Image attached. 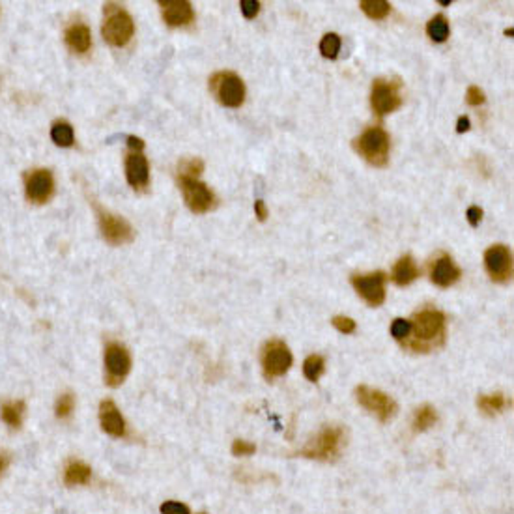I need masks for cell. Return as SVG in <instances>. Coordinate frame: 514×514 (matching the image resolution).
<instances>
[{"mask_svg": "<svg viewBox=\"0 0 514 514\" xmlns=\"http://www.w3.org/2000/svg\"><path fill=\"white\" fill-rule=\"evenodd\" d=\"M466 217L469 221V225L479 226L480 219H482V210H480L479 206H469L466 212Z\"/></svg>", "mask_w": 514, "mask_h": 514, "instance_id": "74e56055", "label": "cell"}, {"mask_svg": "<svg viewBox=\"0 0 514 514\" xmlns=\"http://www.w3.org/2000/svg\"><path fill=\"white\" fill-rule=\"evenodd\" d=\"M210 88L221 105L228 109H240L245 101V84L232 71H219L210 79Z\"/></svg>", "mask_w": 514, "mask_h": 514, "instance_id": "5b68a950", "label": "cell"}, {"mask_svg": "<svg viewBox=\"0 0 514 514\" xmlns=\"http://www.w3.org/2000/svg\"><path fill=\"white\" fill-rule=\"evenodd\" d=\"M125 176L133 189L144 191L150 184V164L143 151L130 150L125 158Z\"/></svg>", "mask_w": 514, "mask_h": 514, "instance_id": "9a60e30c", "label": "cell"}, {"mask_svg": "<svg viewBox=\"0 0 514 514\" xmlns=\"http://www.w3.org/2000/svg\"><path fill=\"white\" fill-rule=\"evenodd\" d=\"M202 171H204V163L197 158L184 159L178 167L180 178H199Z\"/></svg>", "mask_w": 514, "mask_h": 514, "instance_id": "f546056e", "label": "cell"}, {"mask_svg": "<svg viewBox=\"0 0 514 514\" xmlns=\"http://www.w3.org/2000/svg\"><path fill=\"white\" fill-rule=\"evenodd\" d=\"M370 105L378 117L382 118L385 114H391L402 105L400 97V84L397 81H387V79H376L372 82V92H370Z\"/></svg>", "mask_w": 514, "mask_h": 514, "instance_id": "52a82bcc", "label": "cell"}, {"mask_svg": "<svg viewBox=\"0 0 514 514\" xmlns=\"http://www.w3.org/2000/svg\"><path fill=\"white\" fill-rule=\"evenodd\" d=\"M341 36L335 34V32H329V34H326L322 38V41H320V53H322L326 58H336V55H339V51H341Z\"/></svg>", "mask_w": 514, "mask_h": 514, "instance_id": "f1b7e54d", "label": "cell"}, {"mask_svg": "<svg viewBox=\"0 0 514 514\" xmlns=\"http://www.w3.org/2000/svg\"><path fill=\"white\" fill-rule=\"evenodd\" d=\"M485 266L493 282H507L513 277V253L507 245H492L485 253Z\"/></svg>", "mask_w": 514, "mask_h": 514, "instance_id": "4fadbf2b", "label": "cell"}, {"mask_svg": "<svg viewBox=\"0 0 514 514\" xmlns=\"http://www.w3.org/2000/svg\"><path fill=\"white\" fill-rule=\"evenodd\" d=\"M200 514H206V513H200Z\"/></svg>", "mask_w": 514, "mask_h": 514, "instance_id": "ee69618b", "label": "cell"}, {"mask_svg": "<svg viewBox=\"0 0 514 514\" xmlns=\"http://www.w3.org/2000/svg\"><path fill=\"white\" fill-rule=\"evenodd\" d=\"M90 479V466H86L84 462H69L66 466V473H64V480L68 487H75V485H84Z\"/></svg>", "mask_w": 514, "mask_h": 514, "instance_id": "7402d4cb", "label": "cell"}, {"mask_svg": "<svg viewBox=\"0 0 514 514\" xmlns=\"http://www.w3.org/2000/svg\"><path fill=\"white\" fill-rule=\"evenodd\" d=\"M25 193H27V199L36 202V204L47 202L55 193V178H53L51 171L38 169V171H32L30 174H27Z\"/></svg>", "mask_w": 514, "mask_h": 514, "instance_id": "5bb4252c", "label": "cell"}, {"mask_svg": "<svg viewBox=\"0 0 514 514\" xmlns=\"http://www.w3.org/2000/svg\"><path fill=\"white\" fill-rule=\"evenodd\" d=\"M105 369H107V384L118 387L127 378L131 370L130 350L120 343H110L105 348Z\"/></svg>", "mask_w": 514, "mask_h": 514, "instance_id": "9c48e42d", "label": "cell"}, {"mask_svg": "<svg viewBox=\"0 0 514 514\" xmlns=\"http://www.w3.org/2000/svg\"><path fill=\"white\" fill-rule=\"evenodd\" d=\"M240 8L241 14L245 15V19H254L260 12V2L258 0H241Z\"/></svg>", "mask_w": 514, "mask_h": 514, "instance_id": "d590c367", "label": "cell"}, {"mask_svg": "<svg viewBox=\"0 0 514 514\" xmlns=\"http://www.w3.org/2000/svg\"><path fill=\"white\" fill-rule=\"evenodd\" d=\"M8 464H10V458H8V454H0V475L4 473V469L8 467Z\"/></svg>", "mask_w": 514, "mask_h": 514, "instance_id": "b9f144b4", "label": "cell"}, {"mask_svg": "<svg viewBox=\"0 0 514 514\" xmlns=\"http://www.w3.org/2000/svg\"><path fill=\"white\" fill-rule=\"evenodd\" d=\"M96 213H97V223H99V230H101V236L105 238L107 243L110 245H123V243H130L135 238L133 234V228L127 221L123 217H118L114 213L107 212L96 204Z\"/></svg>", "mask_w": 514, "mask_h": 514, "instance_id": "ba28073f", "label": "cell"}, {"mask_svg": "<svg viewBox=\"0 0 514 514\" xmlns=\"http://www.w3.org/2000/svg\"><path fill=\"white\" fill-rule=\"evenodd\" d=\"M101 34L105 41L112 47H123L135 34V23L123 8L118 4H105V21Z\"/></svg>", "mask_w": 514, "mask_h": 514, "instance_id": "7a4b0ae2", "label": "cell"}, {"mask_svg": "<svg viewBox=\"0 0 514 514\" xmlns=\"http://www.w3.org/2000/svg\"><path fill=\"white\" fill-rule=\"evenodd\" d=\"M477 404H479V410L482 413H487V415H495V413H500L503 411L507 406H511V400L503 397L501 393H495V395H480L479 400H477Z\"/></svg>", "mask_w": 514, "mask_h": 514, "instance_id": "603a6c76", "label": "cell"}, {"mask_svg": "<svg viewBox=\"0 0 514 514\" xmlns=\"http://www.w3.org/2000/svg\"><path fill=\"white\" fill-rule=\"evenodd\" d=\"M438 421V413L432 408L430 404L419 406L415 413H413V430L415 432H425L426 428H430L434 423Z\"/></svg>", "mask_w": 514, "mask_h": 514, "instance_id": "cb8c5ba5", "label": "cell"}, {"mask_svg": "<svg viewBox=\"0 0 514 514\" xmlns=\"http://www.w3.org/2000/svg\"><path fill=\"white\" fill-rule=\"evenodd\" d=\"M292 354L282 341L273 339L269 343L264 344L262 348V369H264V376L267 380H275V378L284 376L288 369L292 367Z\"/></svg>", "mask_w": 514, "mask_h": 514, "instance_id": "8992f818", "label": "cell"}, {"mask_svg": "<svg viewBox=\"0 0 514 514\" xmlns=\"http://www.w3.org/2000/svg\"><path fill=\"white\" fill-rule=\"evenodd\" d=\"M357 154L374 167H385L389 161V135L384 127L372 125L356 138Z\"/></svg>", "mask_w": 514, "mask_h": 514, "instance_id": "277c9868", "label": "cell"}, {"mask_svg": "<svg viewBox=\"0 0 514 514\" xmlns=\"http://www.w3.org/2000/svg\"><path fill=\"white\" fill-rule=\"evenodd\" d=\"M66 43L71 51L75 53H86L92 45V34H90V28L82 23H75L66 30Z\"/></svg>", "mask_w": 514, "mask_h": 514, "instance_id": "ffe728a7", "label": "cell"}, {"mask_svg": "<svg viewBox=\"0 0 514 514\" xmlns=\"http://www.w3.org/2000/svg\"><path fill=\"white\" fill-rule=\"evenodd\" d=\"M25 410L27 406L23 400H12V402H6L0 408V415L4 419L10 428H19L21 423H23V417H25Z\"/></svg>", "mask_w": 514, "mask_h": 514, "instance_id": "44dd1931", "label": "cell"}, {"mask_svg": "<svg viewBox=\"0 0 514 514\" xmlns=\"http://www.w3.org/2000/svg\"><path fill=\"white\" fill-rule=\"evenodd\" d=\"M411 326L410 320H404V318H395L393 323H391V335L395 336L397 341H406L410 336Z\"/></svg>", "mask_w": 514, "mask_h": 514, "instance_id": "1f68e13d", "label": "cell"}, {"mask_svg": "<svg viewBox=\"0 0 514 514\" xmlns=\"http://www.w3.org/2000/svg\"><path fill=\"white\" fill-rule=\"evenodd\" d=\"M439 4H441V6H449V4H451V0H439Z\"/></svg>", "mask_w": 514, "mask_h": 514, "instance_id": "7bdbcfd3", "label": "cell"}, {"mask_svg": "<svg viewBox=\"0 0 514 514\" xmlns=\"http://www.w3.org/2000/svg\"><path fill=\"white\" fill-rule=\"evenodd\" d=\"M256 447L254 443H249L245 439H236L232 443V454L236 456H249V454H254Z\"/></svg>", "mask_w": 514, "mask_h": 514, "instance_id": "e575fe53", "label": "cell"}, {"mask_svg": "<svg viewBox=\"0 0 514 514\" xmlns=\"http://www.w3.org/2000/svg\"><path fill=\"white\" fill-rule=\"evenodd\" d=\"M51 138L62 148H68L75 143V133L68 122H55L53 130H51Z\"/></svg>", "mask_w": 514, "mask_h": 514, "instance_id": "4316f807", "label": "cell"}, {"mask_svg": "<svg viewBox=\"0 0 514 514\" xmlns=\"http://www.w3.org/2000/svg\"><path fill=\"white\" fill-rule=\"evenodd\" d=\"M467 130H469V118L460 117L458 125H456V131H458V133H464V131H467Z\"/></svg>", "mask_w": 514, "mask_h": 514, "instance_id": "60d3db41", "label": "cell"}, {"mask_svg": "<svg viewBox=\"0 0 514 514\" xmlns=\"http://www.w3.org/2000/svg\"><path fill=\"white\" fill-rule=\"evenodd\" d=\"M356 397L357 402L363 406L365 410L374 413L382 423L389 421L397 413V402L389 395H385L384 391L372 389L369 385H359L356 389Z\"/></svg>", "mask_w": 514, "mask_h": 514, "instance_id": "30bf717a", "label": "cell"}, {"mask_svg": "<svg viewBox=\"0 0 514 514\" xmlns=\"http://www.w3.org/2000/svg\"><path fill=\"white\" fill-rule=\"evenodd\" d=\"M99 423L103 432H107L112 438H122L125 434V421L112 400H103L99 404Z\"/></svg>", "mask_w": 514, "mask_h": 514, "instance_id": "ac0fdd59", "label": "cell"}, {"mask_svg": "<svg viewBox=\"0 0 514 514\" xmlns=\"http://www.w3.org/2000/svg\"><path fill=\"white\" fill-rule=\"evenodd\" d=\"M254 215H256V219L262 221V223L267 219L269 212H267V208H266V204H264V200H256V202H254Z\"/></svg>", "mask_w": 514, "mask_h": 514, "instance_id": "f35d334b", "label": "cell"}, {"mask_svg": "<svg viewBox=\"0 0 514 514\" xmlns=\"http://www.w3.org/2000/svg\"><path fill=\"white\" fill-rule=\"evenodd\" d=\"M187 208L195 213H206L215 206L213 191L199 178H178Z\"/></svg>", "mask_w": 514, "mask_h": 514, "instance_id": "8fae6325", "label": "cell"}, {"mask_svg": "<svg viewBox=\"0 0 514 514\" xmlns=\"http://www.w3.org/2000/svg\"><path fill=\"white\" fill-rule=\"evenodd\" d=\"M417 277L419 267L410 254L402 256V258L393 266V271H391V279H393V282H395L397 286H408V284H411Z\"/></svg>", "mask_w": 514, "mask_h": 514, "instance_id": "d6986e66", "label": "cell"}, {"mask_svg": "<svg viewBox=\"0 0 514 514\" xmlns=\"http://www.w3.org/2000/svg\"><path fill=\"white\" fill-rule=\"evenodd\" d=\"M352 286L370 307H380L385 302V273L374 271V273L354 275Z\"/></svg>", "mask_w": 514, "mask_h": 514, "instance_id": "7c38bea8", "label": "cell"}, {"mask_svg": "<svg viewBox=\"0 0 514 514\" xmlns=\"http://www.w3.org/2000/svg\"><path fill=\"white\" fill-rule=\"evenodd\" d=\"M323 370H326V361H323V357L318 356V354L308 356L307 359H305V363H303V374H305V378H307L308 382H316V380L323 374Z\"/></svg>", "mask_w": 514, "mask_h": 514, "instance_id": "83f0119b", "label": "cell"}, {"mask_svg": "<svg viewBox=\"0 0 514 514\" xmlns=\"http://www.w3.org/2000/svg\"><path fill=\"white\" fill-rule=\"evenodd\" d=\"M462 269H460L449 254H441L439 258L434 260L430 267V279L432 282L439 288H449L458 281Z\"/></svg>", "mask_w": 514, "mask_h": 514, "instance_id": "e0dca14e", "label": "cell"}, {"mask_svg": "<svg viewBox=\"0 0 514 514\" xmlns=\"http://www.w3.org/2000/svg\"><path fill=\"white\" fill-rule=\"evenodd\" d=\"M344 432L341 426H323L322 430L316 434L315 438L303 447L299 454L305 458L322 460V462H333L339 458L343 449Z\"/></svg>", "mask_w": 514, "mask_h": 514, "instance_id": "3957f363", "label": "cell"}, {"mask_svg": "<svg viewBox=\"0 0 514 514\" xmlns=\"http://www.w3.org/2000/svg\"><path fill=\"white\" fill-rule=\"evenodd\" d=\"M75 408V398L73 395H69V393H64L58 397L55 406V413L58 419H68L71 415V411Z\"/></svg>", "mask_w": 514, "mask_h": 514, "instance_id": "4dcf8cb0", "label": "cell"}, {"mask_svg": "<svg viewBox=\"0 0 514 514\" xmlns=\"http://www.w3.org/2000/svg\"><path fill=\"white\" fill-rule=\"evenodd\" d=\"M161 513L163 514H191L189 513V507L184 505V503H178V501H164L161 505Z\"/></svg>", "mask_w": 514, "mask_h": 514, "instance_id": "8d00e7d4", "label": "cell"}, {"mask_svg": "<svg viewBox=\"0 0 514 514\" xmlns=\"http://www.w3.org/2000/svg\"><path fill=\"white\" fill-rule=\"evenodd\" d=\"M413 336L408 346L415 352H428L432 346H441L445 339V315L438 308L425 307L413 315V320L410 322Z\"/></svg>", "mask_w": 514, "mask_h": 514, "instance_id": "6da1fadb", "label": "cell"}, {"mask_svg": "<svg viewBox=\"0 0 514 514\" xmlns=\"http://www.w3.org/2000/svg\"><path fill=\"white\" fill-rule=\"evenodd\" d=\"M127 146H130V150H133V151L144 150L143 138H138V137H127Z\"/></svg>", "mask_w": 514, "mask_h": 514, "instance_id": "ab89813d", "label": "cell"}, {"mask_svg": "<svg viewBox=\"0 0 514 514\" xmlns=\"http://www.w3.org/2000/svg\"><path fill=\"white\" fill-rule=\"evenodd\" d=\"M426 34L430 36V40L436 43L445 41L449 38V21L445 19V15H434L426 25Z\"/></svg>", "mask_w": 514, "mask_h": 514, "instance_id": "d4e9b609", "label": "cell"}, {"mask_svg": "<svg viewBox=\"0 0 514 514\" xmlns=\"http://www.w3.org/2000/svg\"><path fill=\"white\" fill-rule=\"evenodd\" d=\"M161 15L169 27H185L195 21L191 2L187 0H161Z\"/></svg>", "mask_w": 514, "mask_h": 514, "instance_id": "2e32d148", "label": "cell"}, {"mask_svg": "<svg viewBox=\"0 0 514 514\" xmlns=\"http://www.w3.org/2000/svg\"><path fill=\"white\" fill-rule=\"evenodd\" d=\"M485 99H487V96H485L482 88L475 86V84L467 88V92H466L467 105H472V107H479V105H482V103H485Z\"/></svg>", "mask_w": 514, "mask_h": 514, "instance_id": "836d02e7", "label": "cell"}, {"mask_svg": "<svg viewBox=\"0 0 514 514\" xmlns=\"http://www.w3.org/2000/svg\"><path fill=\"white\" fill-rule=\"evenodd\" d=\"M331 323L335 326L336 331H341V333H344V335H350V333H354L356 331V322L352 320V318H348V316H335L333 320H331Z\"/></svg>", "mask_w": 514, "mask_h": 514, "instance_id": "d6a6232c", "label": "cell"}, {"mask_svg": "<svg viewBox=\"0 0 514 514\" xmlns=\"http://www.w3.org/2000/svg\"><path fill=\"white\" fill-rule=\"evenodd\" d=\"M359 8L363 10V14L367 17L374 21L385 19L391 12V4L387 0H361Z\"/></svg>", "mask_w": 514, "mask_h": 514, "instance_id": "484cf974", "label": "cell"}]
</instances>
